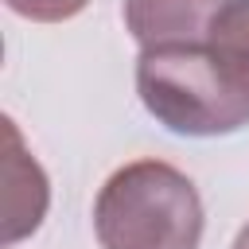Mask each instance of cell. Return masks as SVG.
<instances>
[{
  "label": "cell",
  "mask_w": 249,
  "mask_h": 249,
  "mask_svg": "<svg viewBox=\"0 0 249 249\" xmlns=\"http://www.w3.org/2000/svg\"><path fill=\"white\" fill-rule=\"evenodd\" d=\"M136 93L167 132L230 136L249 124V58L210 39L140 51Z\"/></svg>",
  "instance_id": "obj_1"
},
{
  "label": "cell",
  "mask_w": 249,
  "mask_h": 249,
  "mask_svg": "<svg viewBox=\"0 0 249 249\" xmlns=\"http://www.w3.org/2000/svg\"><path fill=\"white\" fill-rule=\"evenodd\" d=\"M202 226L198 187L163 160H132L117 167L93 202V233L101 249H198Z\"/></svg>",
  "instance_id": "obj_2"
},
{
  "label": "cell",
  "mask_w": 249,
  "mask_h": 249,
  "mask_svg": "<svg viewBox=\"0 0 249 249\" xmlns=\"http://www.w3.org/2000/svg\"><path fill=\"white\" fill-rule=\"evenodd\" d=\"M226 0H124V27L140 51L191 47L210 39L214 16Z\"/></svg>",
  "instance_id": "obj_3"
},
{
  "label": "cell",
  "mask_w": 249,
  "mask_h": 249,
  "mask_svg": "<svg viewBox=\"0 0 249 249\" xmlns=\"http://www.w3.org/2000/svg\"><path fill=\"white\" fill-rule=\"evenodd\" d=\"M51 183L39 160L23 148L12 117H4V245L31 237L47 214Z\"/></svg>",
  "instance_id": "obj_4"
},
{
  "label": "cell",
  "mask_w": 249,
  "mask_h": 249,
  "mask_svg": "<svg viewBox=\"0 0 249 249\" xmlns=\"http://www.w3.org/2000/svg\"><path fill=\"white\" fill-rule=\"evenodd\" d=\"M210 43L249 58V0H226V8L210 23Z\"/></svg>",
  "instance_id": "obj_5"
},
{
  "label": "cell",
  "mask_w": 249,
  "mask_h": 249,
  "mask_svg": "<svg viewBox=\"0 0 249 249\" xmlns=\"http://www.w3.org/2000/svg\"><path fill=\"white\" fill-rule=\"evenodd\" d=\"M4 4L31 23H62V19H74L78 12H86L89 0H4Z\"/></svg>",
  "instance_id": "obj_6"
},
{
  "label": "cell",
  "mask_w": 249,
  "mask_h": 249,
  "mask_svg": "<svg viewBox=\"0 0 249 249\" xmlns=\"http://www.w3.org/2000/svg\"><path fill=\"white\" fill-rule=\"evenodd\" d=\"M233 249H249V222L237 230V237H233Z\"/></svg>",
  "instance_id": "obj_7"
}]
</instances>
